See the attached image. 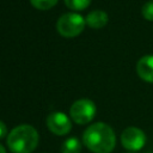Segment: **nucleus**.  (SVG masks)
<instances>
[{
	"label": "nucleus",
	"instance_id": "nucleus-5",
	"mask_svg": "<svg viewBox=\"0 0 153 153\" xmlns=\"http://www.w3.org/2000/svg\"><path fill=\"white\" fill-rule=\"evenodd\" d=\"M146 134L137 127H128L121 134L122 146L130 152H137L142 149L146 145Z\"/></svg>",
	"mask_w": 153,
	"mask_h": 153
},
{
	"label": "nucleus",
	"instance_id": "nucleus-2",
	"mask_svg": "<svg viewBox=\"0 0 153 153\" xmlns=\"http://www.w3.org/2000/svg\"><path fill=\"white\" fill-rule=\"evenodd\" d=\"M38 133L29 124L13 128L7 136V146L12 153H31L38 145Z\"/></svg>",
	"mask_w": 153,
	"mask_h": 153
},
{
	"label": "nucleus",
	"instance_id": "nucleus-7",
	"mask_svg": "<svg viewBox=\"0 0 153 153\" xmlns=\"http://www.w3.org/2000/svg\"><path fill=\"white\" fill-rule=\"evenodd\" d=\"M136 73L143 81L153 84V55H145L137 61Z\"/></svg>",
	"mask_w": 153,
	"mask_h": 153
},
{
	"label": "nucleus",
	"instance_id": "nucleus-14",
	"mask_svg": "<svg viewBox=\"0 0 153 153\" xmlns=\"http://www.w3.org/2000/svg\"><path fill=\"white\" fill-rule=\"evenodd\" d=\"M0 153H7V152H6V149L4 148V146H2V145H0Z\"/></svg>",
	"mask_w": 153,
	"mask_h": 153
},
{
	"label": "nucleus",
	"instance_id": "nucleus-13",
	"mask_svg": "<svg viewBox=\"0 0 153 153\" xmlns=\"http://www.w3.org/2000/svg\"><path fill=\"white\" fill-rule=\"evenodd\" d=\"M6 134H7V127L2 121H0V139L5 137Z\"/></svg>",
	"mask_w": 153,
	"mask_h": 153
},
{
	"label": "nucleus",
	"instance_id": "nucleus-10",
	"mask_svg": "<svg viewBox=\"0 0 153 153\" xmlns=\"http://www.w3.org/2000/svg\"><path fill=\"white\" fill-rule=\"evenodd\" d=\"M91 0H65V4L68 8L74 11H82L90 5Z\"/></svg>",
	"mask_w": 153,
	"mask_h": 153
},
{
	"label": "nucleus",
	"instance_id": "nucleus-8",
	"mask_svg": "<svg viewBox=\"0 0 153 153\" xmlns=\"http://www.w3.org/2000/svg\"><path fill=\"white\" fill-rule=\"evenodd\" d=\"M108 20H109V17H108L106 12H104L102 10H96L87 14L86 25H88L92 29H100L108 24Z\"/></svg>",
	"mask_w": 153,
	"mask_h": 153
},
{
	"label": "nucleus",
	"instance_id": "nucleus-4",
	"mask_svg": "<svg viewBox=\"0 0 153 153\" xmlns=\"http://www.w3.org/2000/svg\"><path fill=\"white\" fill-rule=\"evenodd\" d=\"M96 104L87 98L75 100L69 110V115L72 120L78 124H86L93 120L96 116Z\"/></svg>",
	"mask_w": 153,
	"mask_h": 153
},
{
	"label": "nucleus",
	"instance_id": "nucleus-1",
	"mask_svg": "<svg viewBox=\"0 0 153 153\" xmlns=\"http://www.w3.org/2000/svg\"><path fill=\"white\" fill-rule=\"evenodd\" d=\"M82 141L93 153H110L116 146V135L110 126L97 122L84 131Z\"/></svg>",
	"mask_w": 153,
	"mask_h": 153
},
{
	"label": "nucleus",
	"instance_id": "nucleus-3",
	"mask_svg": "<svg viewBox=\"0 0 153 153\" xmlns=\"http://www.w3.org/2000/svg\"><path fill=\"white\" fill-rule=\"evenodd\" d=\"M86 25V19L78 13H65L57 23L56 30L63 37H75L82 32Z\"/></svg>",
	"mask_w": 153,
	"mask_h": 153
},
{
	"label": "nucleus",
	"instance_id": "nucleus-12",
	"mask_svg": "<svg viewBox=\"0 0 153 153\" xmlns=\"http://www.w3.org/2000/svg\"><path fill=\"white\" fill-rule=\"evenodd\" d=\"M141 13H142V17L146 20L153 22V1L152 0L143 4V6L141 8Z\"/></svg>",
	"mask_w": 153,
	"mask_h": 153
},
{
	"label": "nucleus",
	"instance_id": "nucleus-9",
	"mask_svg": "<svg viewBox=\"0 0 153 153\" xmlns=\"http://www.w3.org/2000/svg\"><path fill=\"white\" fill-rule=\"evenodd\" d=\"M61 151L62 153H80L81 143L76 137H69L66 141H63Z\"/></svg>",
	"mask_w": 153,
	"mask_h": 153
},
{
	"label": "nucleus",
	"instance_id": "nucleus-15",
	"mask_svg": "<svg viewBox=\"0 0 153 153\" xmlns=\"http://www.w3.org/2000/svg\"><path fill=\"white\" fill-rule=\"evenodd\" d=\"M152 1H153V0H152Z\"/></svg>",
	"mask_w": 153,
	"mask_h": 153
},
{
	"label": "nucleus",
	"instance_id": "nucleus-11",
	"mask_svg": "<svg viewBox=\"0 0 153 153\" xmlns=\"http://www.w3.org/2000/svg\"><path fill=\"white\" fill-rule=\"evenodd\" d=\"M31 5L35 8L38 10H49L51 7H54L57 2V0H30Z\"/></svg>",
	"mask_w": 153,
	"mask_h": 153
},
{
	"label": "nucleus",
	"instance_id": "nucleus-6",
	"mask_svg": "<svg viewBox=\"0 0 153 153\" xmlns=\"http://www.w3.org/2000/svg\"><path fill=\"white\" fill-rule=\"evenodd\" d=\"M48 129L56 135H66L72 129V123L68 116L61 111L51 112L47 117Z\"/></svg>",
	"mask_w": 153,
	"mask_h": 153
}]
</instances>
